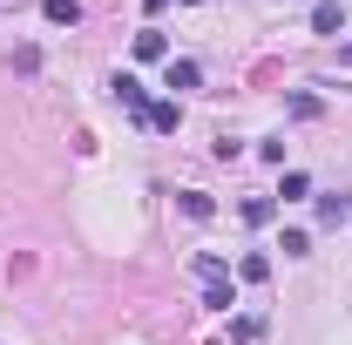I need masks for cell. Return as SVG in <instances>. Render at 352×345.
Here are the masks:
<instances>
[{"label":"cell","mask_w":352,"mask_h":345,"mask_svg":"<svg viewBox=\"0 0 352 345\" xmlns=\"http://www.w3.org/2000/svg\"><path fill=\"white\" fill-rule=\"evenodd\" d=\"M116 102H122V109H129L135 122H149V88L135 82V75H116Z\"/></svg>","instance_id":"obj_1"},{"label":"cell","mask_w":352,"mask_h":345,"mask_svg":"<svg viewBox=\"0 0 352 345\" xmlns=\"http://www.w3.org/2000/svg\"><path fill=\"white\" fill-rule=\"evenodd\" d=\"M318 223H325V230L352 223V190H325V197H318Z\"/></svg>","instance_id":"obj_2"},{"label":"cell","mask_w":352,"mask_h":345,"mask_svg":"<svg viewBox=\"0 0 352 345\" xmlns=\"http://www.w3.org/2000/svg\"><path fill=\"white\" fill-rule=\"evenodd\" d=\"M311 34H346V7L339 0H311Z\"/></svg>","instance_id":"obj_3"},{"label":"cell","mask_w":352,"mask_h":345,"mask_svg":"<svg viewBox=\"0 0 352 345\" xmlns=\"http://www.w3.org/2000/svg\"><path fill=\"white\" fill-rule=\"evenodd\" d=\"M204 82V68H197V61H170V68H163V88H176V95H183V88H197Z\"/></svg>","instance_id":"obj_4"},{"label":"cell","mask_w":352,"mask_h":345,"mask_svg":"<svg viewBox=\"0 0 352 345\" xmlns=\"http://www.w3.org/2000/svg\"><path fill=\"white\" fill-rule=\"evenodd\" d=\"M163 54H170L163 27H142V34H135V61H163Z\"/></svg>","instance_id":"obj_5"},{"label":"cell","mask_w":352,"mask_h":345,"mask_svg":"<svg viewBox=\"0 0 352 345\" xmlns=\"http://www.w3.org/2000/svg\"><path fill=\"white\" fill-rule=\"evenodd\" d=\"M176 203H183V216H190V223H210V216H217V203H210L204 190H183Z\"/></svg>","instance_id":"obj_6"},{"label":"cell","mask_w":352,"mask_h":345,"mask_svg":"<svg viewBox=\"0 0 352 345\" xmlns=\"http://www.w3.org/2000/svg\"><path fill=\"white\" fill-rule=\"evenodd\" d=\"M176 122H183V109H176V102H149V129L176 135Z\"/></svg>","instance_id":"obj_7"},{"label":"cell","mask_w":352,"mask_h":345,"mask_svg":"<svg viewBox=\"0 0 352 345\" xmlns=\"http://www.w3.org/2000/svg\"><path fill=\"white\" fill-rule=\"evenodd\" d=\"M190 271H197L204 285H210V278H230V264H223L217 251H197V258H190Z\"/></svg>","instance_id":"obj_8"},{"label":"cell","mask_w":352,"mask_h":345,"mask_svg":"<svg viewBox=\"0 0 352 345\" xmlns=\"http://www.w3.org/2000/svg\"><path fill=\"white\" fill-rule=\"evenodd\" d=\"M204 304H210V311H230V304H237L230 278H210V285H204Z\"/></svg>","instance_id":"obj_9"},{"label":"cell","mask_w":352,"mask_h":345,"mask_svg":"<svg viewBox=\"0 0 352 345\" xmlns=\"http://www.w3.org/2000/svg\"><path fill=\"white\" fill-rule=\"evenodd\" d=\"M47 21H54V27H75L82 7H75V0H47Z\"/></svg>","instance_id":"obj_10"},{"label":"cell","mask_w":352,"mask_h":345,"mask_svg":"<svg viewBox=\"0 0 352 345\" xmlns=\"http://www.w3.org/2000/svg\"><path fill=\"white\" fill-rule=\"evenodd\" d=\"M278 251H285V258H305V251H311V230H285V244H278Z\"/></svg>","instance_id":"obj_11"},{"label":"cell","mask_w":352,"mask_h":345,"mask_svg":"<svg viewBox=\"0 0 352 345\" xmlns=\"http://www.w3.org/2000/svg\"><path fill=\"white\" fill-rule=\"evenodd\" d=\"M271 210H278L271 197H251V203H244V223H271Z\"/></svg>","instance_id":"obj_12"},{"label":"cell","mask_w":352,"mask_h":345,"mask_svg":"<svg viewBox=\"0 0 352 345\" xmlns=\"http://www.w3.org/2000/svg\"><path fill=\"white\" fill-rule=\"evenodd\" d=\"M237 271H244V278H251V285H264V278H271V258H258V251H251V258L237 264Z\"/></svg>","instance_id":"obj_13"},{"label":"cell","mask_w":352,"mask_h":345,"mask_svg":"<svg viewBox=\"0 0 352 345\" xmlns=\"http://www.w3.org/2000/svg\"><path fill=\"white\" fill-rule=\"evenodd\" d=\"M285 197H311V176L305 170H285Z\"/></svg>","instance_id":"obj_14"},{"label":"cell","mask_w":352,"mask_h":345,"mask_svg":"<svg viewBox=\"0 0 352 345\" xmlns=\"http://www.w3.org/2000/svg\"><path fill=\"white\" fill-rule=\"evenodd\" d=\"M142 7H149V14H163V7H170V0H142Z\"/></svg>","instance_id":"obj_15"}]
</instances>
